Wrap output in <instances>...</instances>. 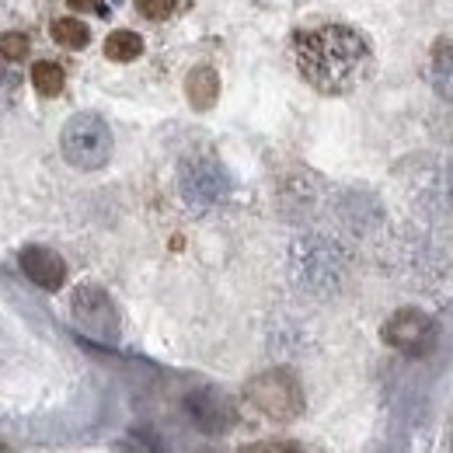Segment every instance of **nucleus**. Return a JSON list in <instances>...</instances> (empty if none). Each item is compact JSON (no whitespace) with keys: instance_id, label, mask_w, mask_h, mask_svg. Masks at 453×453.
I'll list each match as a JSON object with an SVG mask.
<instances>
[{"instance_id":"7","label":"nucleus","mask_w":453,"mask_h":453,"mask_svg":"<svg viewBox=\"0 0 453 453\" xmlns=\"http://www.w3.org/2000/svg\"><path fill=\"white\" fill-rule=\"evenodd\" d=\"M436 321L418 307H401L380 328V339L404 356H426L436 345Z\"/></svg>"},{"instance_id":"13","label":"nucleus","mask_w":453,"mask_h":453,"mask_svg":"<svg viewBox=\"0 0 453 453\" xmlns=\"http://www.w3.org/2000/svg\"><path fill=\"white\" fill-rule=\"evenodd\" d=\"M105 57L112 63H133V59L143 57V39L133 28H115L105 39Z\"/></svg>"},{"instance_id":"2","label":"nucleus","mask_w":453,"mask_h":453,"mask_svg":"<svg viewBox=\"0 0 453 453\" xmlns=\"http://www.w3.org/2000/svg\"><path fill=\"white\" fill-rule=\"evenodd\" d=\"M349 276V258L332 237L311 234L293 244V280L318 300L335 296Z\"/></svg>"},{"instance_id":"17","label":"nucleus","mask_w":453,"mask_h":453,"mask_svg":"<svg viewBox=\"0 0 453 453\" xmlns=\"http://www.w3.org/2000/svg\"><path fill=\"white\" fill-rule=\"evenodd\" d=\"M174 0H136V11H140V18H147V21H168L171 14H174Z\"/></svg>"},{"instance_id":"5","label":"nucleus","mask_w":453,"mask_h":453,"mask_svg":"<svg viewBox=\"0 0 453 453\" xmlns=\"http://www.w3.org/2000/svg\"><path fill=\"white\" fill-rule=\"evenodd\" d=\"M178 188L185 196L188 206L196 210H213L220 206L230 192V178L226 171L220 168V161H213L210 154H192L181 161V171H178Z\"/></svg>"},{"instance_id":"15","label":"nucleus","mask_w":453,"mask_h":453,"mask_svg":"<svg viewBox=\"0 0 453 453\" xmlns=\"http://www.w3.org/2000/svg\"><path fill=\"white\" fill-rule=\"evenodd\" d=\"M32 84H35V91H39L42 98H57V95H63L66 73H63V66H59V63L42 59V63H35V66H32Z\"/></svg>"},{"instance_id":"4","label":"nucleus","mask_w":453,"mask_h":453,"mask_svg":"<svg viewBox=\"0 0 453 453\" xmlns=\"http://www.w3.org/2000/svg\"><path fill=\"white\" fill-rule=\"evenodd\" d=\"M244 397L273 422H293L303 415V388L289 370H265L251 377Z\"/></svg>"},{"instance_id":"12","label":"nucleus","mask_w":453,"mask_h":453,"mask_svg":"<svg viewBox=\"0 0 453 453\" xmlns=\"http://www.w3.org/2000/svg\"><path fill=\"white\" fill-rule=\"evenodd\" d=\"M185 95H188V105L196 112H210L220 98V73L213 66H196L185 77Z\"/></svg>"},{"instance_id":"9","label":"nucleus","mask_w":453,"mask_h":453,"mask_svg":"<svg viewBox=\"0 0 453 453\" xmlns=\"http://www.w3.org/2000/svg\"><path fill=\"white\" fill-rule=\"evenodd\" d=\"M415 196H418V203L429 213L453 220V161L433 165V168L426 171L418 178V185H415Z\"/></svg>"},{"instance_id":"11","label":"nucleus","mask_w":453,"mask_h":453,"mask_svg":"<svg viewBox=\"0 0 453 453\" xmlns=\"http://www.w3.org/2000/svg\"><path fill=\"white\" fill-rule=\"evenodd\" d=\"M426 77L436 91V98L453 105V35L436 39L429 50V63H426Z\"/></svg>"},{"instance_id":"14","label":"nucleus","mask_w":453,"mask_h":453,"mask_svg":"<svg viewBox=\"0 0 453 453\" xmlns=\"http://www.w3.org/2000/svg\"><path fill=\"white\" fill-rule=\"evenodd\" d=\"M50 32H53V42L63 46V50H84L91 42V32H88V25L81 18H57Z\"/></svg>"},{"instance_id":"10","label":"nucleus","mask_w":453,"mask_h":453,"mask_svg":"<svg viewBox=\"0 0 453 453\" xmlns=\"http://www.w3.org/2000/svg\"><path fill=\"white\" fill-rule=\"evenodd\" d=\"M18 265H21V273L32 280L35 286H42V289H63L66 283V262L59 258L53 248H42V244H28L25 251H21V258H18Z\"/></svg>"},{"instance_id":"1","label":"nucleus","mask_w":453,"mask_h":453,"mask_svg":"<svg viewBox=\"0 0 453 453\" xmlns=\"http://www.w3.org/2000/svg\"><path fill=\"white\" fill-rule=\"evenodd\" d=\"M293 57L300 77L321 95H349L359 88L373 66L370 42L349 25L307 28L293 39Z\"/></svg>"},{"instance_id":"18","label":"nucleus","mask_w":453,"mask_h":453,"mask_svg":"<svg viewBox=\"0 0 453 453\" xmlns=\"http://www.w3.org/2000/svg\"><path fill=\"white\" fill-rule=\"evenodd\" d=\"M73 11H98L102 7V0H66Z\"/></svg>"},{"instance_id":"16","label":"nucleus","mask_w":453,"mask_h":453,"mask_svg":"<svg viewBox=\"0 0 453 453\" xmlns=\"http://www.w3.org/2000/svg\"><path fill=\"white\" fill-rule=\"evenodd\" d=\"M28 53H32V42L25 32H4L0 35V59L4 63H21V59H28Z\"/></svg>"},{"instance_id":"3","label":"nucleus","mask_w":453,"mask_h":453,"mask_svg":"<svg viewBox=\"0 0 453 453\" xmlns=\"http://www.w3.org/2000/svg\"><path fill=\"white\" fill-rule=\"evenodd\" d=\"M112 129L98 112H77L63 122L59 133V150L66 165L77 171H98L112 157Z\"/></svg>"},{"instance_id":"8","label":"nucleus","mask_w":453,"mask_h":453,"mask_svg":"<svg viewBox=\"0 0 453 453\" xmlns=\"http://www.w3.org/2000/svg\"><path fill=\"white\" fill-rule=\"evenodd\" d=\"M185 411L192 418V426L206 436H224L230 433V426L237 422V408L224 391H213V388H199L185 397Z\"/></svg>"},{"instance_id":"19","label":"nucleus","mask_w":453,"mask_h":453,"mask_svg":"<svg viewBox=\"0 0 453 453\" xmlns=\"http://www.w3.org/2000/svg\"><path fill=\"white\" fill-rule=\"evenodd\" d=\"M248 450H296V443H255Z\"/></svg>"},{"instance_id":"6","label":"nucleus","mask_w":453,"mask_h":453,"mask_svg":"<svg viewBox=\"0 0 453 453\" xmlns=\"http://www.w3.org/2000/svg\"><path fill=\"white\" fill-rule=\"evenodd\" d=\"M70 314L77 321L81 332L95 335L102 342L119 339V311H115L112 296L95 283H81L70 296Z\"/></svg>"}]
</instances>
